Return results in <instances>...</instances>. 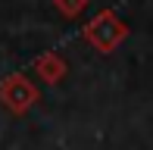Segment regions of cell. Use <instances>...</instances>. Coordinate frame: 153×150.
Wrapping results in <instances>:
<instances>
[{"mask_svg":"<svg viewBox=\"0 0 153 150\" xmlns=\"http://www.w3.org/2000/svg\"><path fill=\"white\" fill-rule=\"evenodd\" d=\"M34 75H38L44 85H59L62 75H66V59H62L59 53H53V50L41 53V56L34 59Z\"/></svg>","mask_w":153,"mask_h":150,"instance_id":"3957f363","label":"cell"},{"mask_svg":"<svg viewBox=\"0 0 153 150\" xmlns=\"http://www.w3.org/2000/svg\"><path fill=\"white\" fill-rule=\"evenodd\" d=\"M81 35H85V41L94 47V50H100V53H113L116 47H119L122 41L128 38V25H125L113 10H103V13H97L91 22L81 28Z\"/></svg>","mask_w":153,"mask_h":150,"instance_id":"6da1fadb","label":"cell"},{"mask_svg":"<svg viewBox=\"0 0 153 150\" xmlns=\"http://www.w3.org/2000/svg\"><path fill=\"white\" fill-rule=\"evenodd\" d=\"M88 3H91V0H53L56 13H59V16H66V19H78L81 13L88 10Z\"/></svg>","mask_w":153,"mask_h":150,"instance_id":"277c9868","label":"cell"},{"mask_svg":"<svg viewBox=\"0 0 153 150\" xmlns=\"http://www.w3.org/2000/svg\"><path fill=\"white\" fill-rule=\"evenodd\" d=\"M34 103H38V88H34V81L28 75L13 72L0 81V106H6L13 116L28 113Z\"/></svg>","mask_w":153,"mask_h":150,"instance_id":"7a4b0ae2","label":"cell"}]
</instances>
